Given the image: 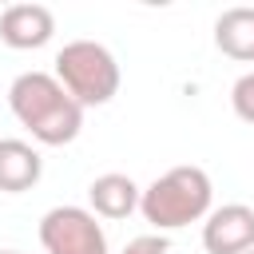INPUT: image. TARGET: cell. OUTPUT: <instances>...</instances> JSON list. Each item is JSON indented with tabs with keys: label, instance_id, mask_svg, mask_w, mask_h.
<instances>
[{
	"label": "cell",
	"instance_id": "8992f818",
	"mask_svg": "<svg viewBox=\"0 0 254 254\" xmlns=\"http://www.w3.org/2000/svg\"><path fill=\"white\" fill-rule=\"evenodd\" d=\"M56 36V16L44 4H8L0 12V40L16 52L44 48Z\"/></svg>",
	"mask_w": 254,
	"mask_h": 254
},
{
	"label": "cell",
	"instance_id": "52a82bcc",
	"mask_svg": "<svg viewBox=\"0 0 254 254\" xmlns=\"http://www.w3.org/2000/svg\"><path fill=\"white\" fill-rule=\"evenodd\" d=\"M44 159L32 143L24 139H0V190L4 194H24L40 183Z\"/></svg>",
	"mask_w": 254,
	"mask_h": 254
},
{
	"label": "cell",
	"instance_id": "7a4b0ae2",
	"mask_svg": "<svg viewBox=\"0 0 254 254\" xmlns=\"http://www.w3.org/2000/svg\"><path fill=\"white\" fill-rule=\"evenodd\" d=\"M214 202V183L202 167H171L139 194V214L159 230H179L190 222H202Z\"/></svg>",
	"mask_w": 254,
	"mask_h": 254
},
{
	"label": "cell",
	"instance_id": "9c48e42d",
	"mask_svg": "<svg viewBox=\"0 0 254 254\" xmlns=\"http://www.w3.org/2000/svg\"><path fill=\"white\" fill-rule=\"evenodd\" d=\"M214 48L238 64H254V8H226L214 20Z\"/></svg>",
	"mask_w": 254,
	"mask_h": 254
},
{
	"label": "cell",
	"instance_id": "277c9868",
	"mask_svg": "<svg viewBox=\"0 0 254 254\" xmlns=\"http://www.w3.org/2000/svg\"><path fill=\"white\" fill-rule=\"evenodd\" d=\"M40 246L48 254H107V234L87 206H52L40 218Z\"/></svg>",
	"mask_w": 254,
	"mask_h": 254
},
{
	"label": "cell",
	"instance_id": "6da1fadb",
	"mask_svg": "<svg viewBox=\"0 0 254 254\" xmlns=\"http://www.w3.org/2000/svg\"><path fill=\"white\" fill-rule=\"evenodd\" d=\"M8 107L44 147H64L83 127V107L60 87L52 71H20L8 87Z\"/></svg>",
	"mask_w": 254,
	"mask_h": 254
},
{
	"label": "cell",
	"instance_id": "8fae6325",
	"mask_svg": "<svg viewBox=\"0 0 254 254\" xmlns=\"http://www.w3.org/2000/svg\"><path fill=\"white\" fill-rule=\"evenodd\" d=\"M167 234H139L123 246V254H167Z\"/></svg>",
	"mask_w": 254,
	"mask_h": 254
},
{
	"label": "cell",
	"instance_id": "7c38bea8",
	"mask_svg": "<svg viewBox=\"0 0 254 254\" xmlns=\"http://www.w3.org/2000/svg\"><path fill=\"white\" fill-rule=\"evenodd\" d=\"M0 254H20V250H0Z\"/></svg>",
	"mask_w": 254,
	"mask_h": 254
},
{
	"label": "cell",
	"instance_id": "5b68a950",
	"mask_svg": "<svg viewBox=\"0 0 254 254\" xmlns=\"http://www.w3.org/2000/svg\"><path fill=\"white\" fill-rule=\"evenodd\" d=\"M202 246H206V254L254 250V206H246V202L210 206V214L202 218Z\"/></svg>",
	"mask_w": 254,
	"mask_h": 254
},
{
	"label": "cell",
	"instance_id": "ba28073f",
	"mask_svg": "<svg viewBox=\"0 0 254 254\" xmlns=\"http://www.w3.org/2000/svg\"><path fill=\"white\" fill-rule=\"evenodd\" d=\"M139 187L131 175H119V171H107L99 179H91L87 187V202H91V214L95 218H127L131 210H139Z\"/></svg>",
	"mask_w": 254,
	"mask_h": 254
},
{
	"label": "cell",
	"instance_id": "30bf717a",
	"mask_svg": "<svg viewBox=\"0 0 254 254\" xmlns=\"http://www.w3.org/2000/svg\"><path fill=\"white\" fill-rule=\"evenodd\" d=\"M230 107H234V115H238L242 123L254 127V71H246V75L234 79V87H230Z\"/></svg>",
	"mask_w": 254,
	"mask_h": 254
},
{
	"label": "cell",
	"instance_id": "4fadbf2b",
	"mask_svg": "<svg viewBox=\"0 0 254 254\" xmlns=\"http://www.w3.org/2000/svg\"><path fill=\"white\" fill-rule=\"evenodd\" d=\"M246 254H254V250H246Z\"/></svg>",
	"mask_w": 254,
	"mask_h": 254
},
{
	"label": "cell",
	"instance_id": "3957f363",
	"mask_svg": "<svg viewBox=\"0 0 254 254\" xmlns=\"http://www.w3.org/2000/svg\"><path fill=\"white\" fill-rule=\"evenodd\" d=\"M52 75L60 79V87L83 111L111 103L115 91H119V79H123L115 56L103 44H95V40H71V44H64L56 52V71Z\"/></svg>",
	"mask_w": 254,
	"mask_h": 254
}]
</instances>
